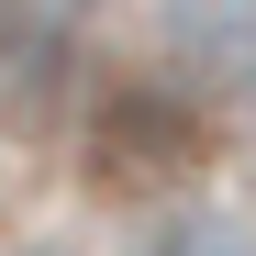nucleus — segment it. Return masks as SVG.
I'll use <instances>...</instances> for the list:
<instances>
[{
    "label": "nucleus",
    "instance_id": "obj_1",
    "mask_svg": "<svg viewBox=\"0 0 256 256\" xmlns=\"http://www.w3.org/2000/svg\"><path fill=\"white\" fill-rule=\"evenodd\" d=\"M200 167H212V112L190 90H167V78L100 90V112H90V190H112V200H178Z\"/></svg>",
    "mask_w": 256,
    "mask_h": 256
},
{
    "label": "nucleus",
    "instance_id": "obj_2",
    "mask_svg": "<svg viewBox=\"0 0 256 256\" xmlns=\"http://www.w3.org/2000/svg\"><path fill=\"white\" fill-rule=\"evenodd\" d=\"M156 22L190 78H256V0H156Z\"/></svg>",
    "mask_w": 256,
    "mask_h": 256
},
{
    "label": "nucleus",
    "instance_id": "obj_3",
    "mask_svg": "<svg viewBox=\"0 0 256 256\" xmlns=\"http://www.w3.org/2000/svg\"><path fill=\"white\" fill-rule=\"evenodd\" d=\"M67 34L56 22H0V112L12 122H45L56 100H67Z\"/></svg>",
    "mask_w": 256,
    "mask_h": 256
},
{
    "label": "nucleus",
    "instance_id": "obj_4",
    "mask_svg": "<svg viewBox=\"0 0 256 256\" xmlns=\"http://www.w3.org/2000/svg\"><path fill=\"white\" fill-rule=\"evenodd\" d=\"M134 256H256V223L245 212H212V200H167Z\"/></svg>",
    "mask_w": 256,
    "mask_h": 256
},
{
    "label": "nucleus",
    "instance_id": "obj_5",
    "mask_svg": "<svg viewBox=\"0 0 256 256\" xmlns=\"http://www.w3.org/2000/svg\"><path fill=\"white\" fill-rule=\"evenodd\" d=\"M12 256H78V245H12Z\"/></svg>",
    "mask_w": 256,
    "mask_h": 256
},
{
    "label": "nucleus",
    "instance_id": "obj_6",
    "mask_svg": "<svg viewBox=\"0 0 256 256\" xmlns=\"http://www.w3.org/2000/svg\"><path fill=\"white\" fill-rule=\"evenodd\" d=\"M245 100H256V78H245Z\"/></svg>",
    "mask_w": 256,
    "mask_h": 256
}]
</instances>
